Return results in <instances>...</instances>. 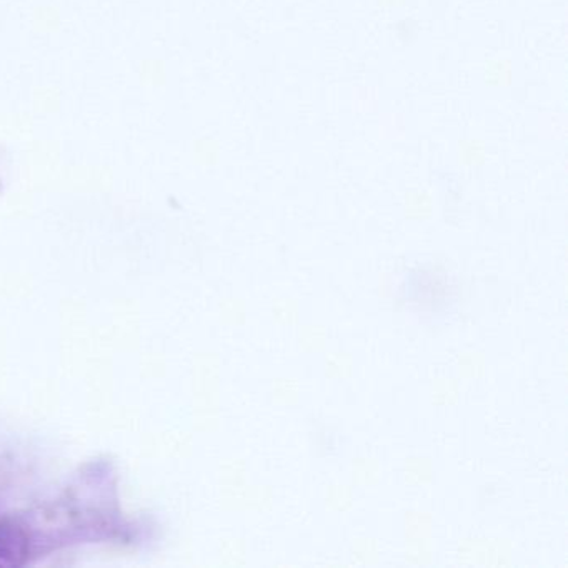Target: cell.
Here are the masks:
<instances>
[{
    "label": "cell",
    "instance_id": "1",
    "mask_svg": "<svg viewBox=\"0 0 568 568\" xmlns=\"http://www.w3.org/2000/svg\"><path fill=\"white\" fill-rule=\"evenodd\" d=\"M394 301L420 327L444 332L460 324L467 292L460 272L448 261L418 254L395 275Z\"/></svg>",
    "mask_w": 568,
    "mask_h": 568
},
{
    "label": "cell",
    "instance_id": "2",
    "mask_svg": "<svg viewBox=\"0 0 568 568\" xmlns=\"http://www.w3.org/2000/svg\"><path fill=\"white\" fill-rule=\"evenodd\" d=\"M28 555V534L14 521H0V568L19 567Z\"/></svg>",
    "mask_w": 568,
    "mask_h": 568
}]
</instances>
